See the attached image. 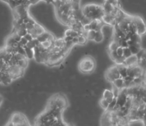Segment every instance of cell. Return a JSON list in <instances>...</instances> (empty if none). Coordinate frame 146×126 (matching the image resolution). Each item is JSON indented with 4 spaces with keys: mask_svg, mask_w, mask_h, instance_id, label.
Listing matches in <instances>:
<instances>
[{
    "mask_svg": "<svg viewBox=\"0 0 146 126\" xmlns=\"http://www.w3.org/2000/svg\"><path fill=\"white\" fill-rule=\"evenodd\" d=\"M132 20L136 27V34L141 36L145 34V24L142 18L139 16H132Z\"/></svg>",
    "mask_w": 146,
    "mask_h": 126,
    "instance_id": "obj_3",
    "label": "cell"
},
{
    "mask_svg": "<svg viewBox=\"0 0 146 126\" xmlns=\"http://www.w3.org/2000/svg\"><path fill=\"white\" fill-rule=\"evenodd\" d=\"M125 60V58L123 56H118L113 62L116 64V65H122V64H123Z\"/></svg>",
    "mask_w": 146,
    "mask_h": 126,
    "instance_id": "obj_19",
    "label": "cell"
},
{
    "mask_svg": "<svg viewBox=\"0 0 146 126\" xmlns=\"http://www.w3.org/2000/svg\"><path fill=\"white\" fill-rule=\"evenodd\" d=\"M87 38L85 37L84 36L80 35L78 36V45H80V46L85 45L87 43Z\"/></svg>",
    "mask_w": 146,
    "mask_h": 126,
    "instance_id": "obj_13",
    "label": "cell"
},
{
    "mask_svg": "<svg viewBox=\"0 0 146 126\" xmlns=\"http://www.w3.org/2000/svg\"><path fill=\"white\" fill-rule=\"evenodd\" d=\"M34 28H35V30H36L37 36H39L41 35V34H42L43 33H44V32L46 31L43 27L41 25H40L39 24L37 23V22H36V23L34 24Z\"/></svg>",
    "mask_w": 146,
    "mask_h": 126,
    "instance_id": "obj_11",
    "label": "cell"
},
{
    "mask_svg": "<svg viewBox=\"0 0 146 126\" xmlns=\"http://www.w3.org/2000/svg\"><path fill=\"white\" fill-rule=\"evenodd\" d=\"M109 58H110L113 61H114L118 57L116 51H109Z\"/></svg>",
    "mask_w": 146,
    "mask_h": 126,
    "instance_id": "obj_20",
    "label": "cell"
},
{
    "mask_svg": "<svg viewBox=\"0 0 146 126\" xmlns=\"http://www.w3.org/2000/svg\"><path fill=\"white\" fill-rule=\"evenodd\" d=\"M117 52V54H118V56H123V48H122V46H119L117 50H115Z\"/></svg>",
    "mask_w": 146,
    "mask_h": 126,
    "instance_id": "obj_21",
    "label": "cell"
},
{
    "mask_svg": "<svg viewBox=\"0 0 146 126\" xmlns=\"http://www.w3.org/2000/svg\"><path fill=\"white\" fill-rule=\"evenodd\" d=\"M99 105H100L101 107L104 110H107V108H108L109 103H107V101H106L105 99L101 97V99L99 100Z\"/></svg>",
    "mask_w": 146,
    "mask_h": 126,
    "instance_id": "obj_15",
    "label": "cell"
},
{
    "mask_svg": "<svg viewBox=\"0 0 146 126\" xmlns=\"http://www.w3.org/2000/svg\"><path fill=\"white\" fill-rule=\"evenodd\" d=\"M95 30H90L88 31L87 33L86 38L87 40L90 41H93L94 40V38H95Z\"/></svg>",
    "mask_w": 146,
    "mask_h": 126,
    "instance_id": "obj_16",
    "label": "cell"
},
{
    "mask_svg": "<svg viewBox=\"0 0 146 126\" xmlns=\"http://www.w3.org/2000/svg\"><path fill=\"white\" fill-rule=\"evenodd\" d=\"M23 37H24L28 41V42H30V41H32V40L34 39V38H32V36H31V34H29V33H27V34H25V35Z\"/></svg>",
    "mask_w": 146,
    "mask_h": 126,
    "instance_id": "obj_23",
    "label": "cell"
},
{
    "mask_svg": "<svg viewBox=\"0 0 146 126\" xmlns=\"http://www.w3.org/2000/svg\"><path fill=\"white\" fill-rule=\"evenodd\" d=\"M123 48V56L125 57V59H127V58H128V57L133 55L132 53V52H131V50H129V47H125V48Z\"/></svg>",
    "mask_w": 146,
    "mask_h": 126,
    "instance_id": "obj_18",
    "label": "cell"
},
{
    "mask_svg": "<svg viewBox=\"0 0 146 126\" xmlns=\"http://www.w3.org/2000/svg\"><path fill=\"white\" fill-rule=\"evenodd\" d=\"M135 64H137V58L134 54L125 59L123 63V65H125V66H131Z\"/></svg>",
    "mask_w": 146,
    "mask_h": 126,
    "instance_id": "obj_4",
    "label": "cell"
},
{
    "mask_svg": "<svg viewBox=\"0 0 146 126\" xmlns=\"http://www.w3.org/2000/svg\"><path fill=\"white\" fill-rule=\"evenodd\" d=\"M95 36L93 40V42L95 43H100L102 42L104 40V34L102 31H95Z\"/></svg>",
    "mask_w": 146,
    "mask_h": 126,
    "instance_id": "obj_7",
    "label": "cell"
},
{
    "mask_svg": "<svg viewBox=\"0 0 146 126\" xmlns=\"http://www.w3.org/2000/svg\"><path fill=\"white\" fill-rule=\"evenodd\" d=\"M71 42H72L74 45H78V37L73 38Z\"/></svg>",
    "mask_w": 146,
    "mask_h": 126,
    "instance_id": "obj_24",
    "label": "cell"
},
{
    "mask_svg": "<svg viewBox=\"0 0 146 126\" xmlns=\"http://www.w3.org/2000/svg\"><path fill=\"white\" fill-rule=\"evenodd\" d=\"M23 48H24L27 59H28V60L34 59V50H33V49H31V48H29L28 47H27L26 46H23Z\"/></svg>",
    "mask_w": 146,
    "mask_h": 126,
    "instance_id": "obj_10",
    "label": "cell"
},
{
    "mask_svg": "<svg viewBox=\"0 0 146 126\" xmlns=\"http://www.w3.org/2000/svg\"><path fill=\"white\" fill-rule=\"evenodd\" d=\"M5 126H14V124L11 121H9V122H7V123L5 125Z\"/></svg>",
    "mask_w": 146,
    "mask_h": 126,
    "instance_id": "obj_26",
    "label": "cell"
},
{
    "mask_svg": "<svg viewBox=\"0 0 146 126\" xmlns=\"http://www.w3.org/2000/svg\"><path fill=\"white\" fill-rule=\"evenodd\" d=\"M112 85L115 87H116L117 89H119L120 91L125 88V87H124V83H123V79L122 78H118V79H115V81H113L112 83Z\"/></svg>",
    "mask_w": 146,
    "mask_h": 126,
    "instance_id": "obj_6",
    "label": "cell"
},
{
    "mask_svg": "<svg viewBox=\"0 0 146 126\" xmlns=\"http://www.w3.org/2000/svg\"><path fill=\"white\" fill-rule=\"evenodd\" d=\"M111 96H113V95L112 91H111V89H106L104 91V92H103L102 98H104L105 99H107V98L109 97H111ZM113 97H114V96H113Z\"/></svg>",
    "mask_w": 146,
    "mask_h": 126,
    "instance_id": "obj_14",
    "label": "cell"
},
{
    "mask_svg": "<svg viewBox=\"0 0 146 126\" xmlns=\"http://www.w3.org/2000/svg\"><path fill=\"white\" fill-rule=\"evenodd\" d=\"M116 103H117V98L114 97L111 103H109L108 108H107V111H112L113 109L114 108L115 105H116Z\"/></svg>",
    "mask_w": 146,
    "mask_h": 126,
    "instance_id": "obj_17",
    "label": "cell"
},
{
    "mask_svg": "<svg viewBox=\"0 0 146 126\" xmlns=\"http://www.w3.org/2000/svg\"><path fill=\"white\" fill-rule=\"evenodd\" d=\"M113 98H114V97L113 96H111V97H109L107 98V99H106V100L107 101V102L108 103H110L112 101V100L113 99Z\"/></svg>",
    "mask_w": 146,
    "mask_h": 126,
    "instance_id": "obj_25",
    "label": "cell"
},
{
    "mask_svg": "<svg viewBox=\"0 0 146 126\" xmlns=\"http://www.w3.org/2000/svg\"><path fill=\"white\" fill-rule=\"evenodd\" d=\"M50 35H51V33H50V32L46 31V32H44V33H43L42 34H41V35L39 36H37V38H36V39L39 41L40 43H42L43 42H45V41L48 40V39L49 38V36Z\"/></svg>",
    "mask_w": 146,
    "mask_h": 126,
    "instance_id": "obj_9",
    "label": "cell"
},
{
    "mask_svg": "<svg viewBox=\"0 0 146 126\" xmlns=\"http://www.w3.org/2000/svg\"><path fill=\"white\" fill-rule=\"evenodd\" d=\"M102 8L105 14H110L112 12V11L114 9L115 7L111 4L107 3V2H105L104 5L102 6Z\"/></svg>",
    "mask_w": 146,
    "mask_h": 126,
    "instance_id": "obj_5",
    "label": "cell"
},
{
    "mask_svg": "<svg viewBox=\"0 0 146 126\" xmlns=\"http://www.w3.org/2000/svg\"><path fill=\"white\" fill-rule=\"evenodd\" d=\"M119 46H119L117 42L114 40L111 41V42L109 43V46H108V51H115Z\"/></svg>",
    "mask_w": 146,
    "mask_h": 126,
    "instance_id": "obj_12",
    "label": "cell"
},
{
    "mask_svg": "<svg viewBox=\"0 0 146 126\" xmlns=\"http://www.w3.org/2000/svg\"><path fill=\"white\" fill-rule=\"evenodd\" d=\"M95 59L90 56H87L81 59L79 61L78 67L81 73L83 74H90L95 71Z\"/></svg>",
    "mask_w": 146,
    "mask_h": 126,
    "instance_id": "obj_1",
    "label": "cell"
},
{
    "mask_svg": "<svg viewBox=\"0 0 146 126\" xmlns=\"http://www.w3.org/2000/svg\"><path fill=\"white\" fill-rule=\"evenodd\" d=\"M28 42V41L24 37H21V40H20V43L21 44L22 46H25V45L27 44V43Z\"/></svg>",
    "mask_w": 146,
    "mask_h": 126,
    "instance_id": "obj_22",
    "label": "cell"
},
{
    "mask_svg": "<svg viewBox=\"0 0 146 126\" xmlns=\"http://www.w3.org/2000/svg\"><path fill=\"white\" fill-rule=\"evenodd\" d=\"M105 77H106V80L110 83H112L113 81L115 80V79L121 78L120 74L119 73V71H118V66L113 65L110 68H109L106 71Z\"/></svg>",
    "mask_w": 146,
    "mask_h": 126,
    "instance_id": "obj_2",
    "label": "cell"
},
{
    "mask_svg": "<svg viewBox=\"0 0 146 126\" xmlns=\"http://www.w3.org/2000/svg\"><path fill=\"white\" fill-rule=\"evenodd\" d=\"M118 66V71H119V73L120 74V76H121V78H125V76H127V67L125 66V65L122 64V65H117Z\"/></svg>",
    "mask_w": 146,
    "mask_h": 126,
    "instance_id": "obj_8",
    "label": "cell"
}]
</instances>
